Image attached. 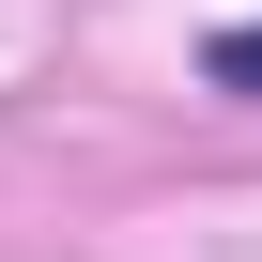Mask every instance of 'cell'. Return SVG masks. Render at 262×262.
Here are the masks:
<instances>
[{"label":"cell","mask_w":262,"mask_h":262,"mask_svg":"<svg viewBox=\"0 0 262 262\" xmlns=\"http://www.w3.org/2000/svg\"><path fill=\"white\" fill-rule=\"evenodd\" d=\"M201 77H216V93H262V16H247V31H216V47H201Z\"/></svg>","instance_id":"6da1fadb"}]
</instances>
